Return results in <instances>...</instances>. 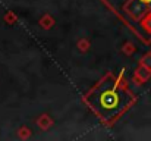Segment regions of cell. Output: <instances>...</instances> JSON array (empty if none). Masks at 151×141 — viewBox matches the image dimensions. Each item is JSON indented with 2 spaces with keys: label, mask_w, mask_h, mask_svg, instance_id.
Instances as JSON below:
<instances>
[{
  "label": "cell",
  "mask_w": 151,
  "mask_h": 141,
  "mask_svg": "<svg viewBox=\"0 0 151 141\" xmlns=\"http://www.w3.org/2000/svg\"><path fill=\"white\" fill-rule=\"evenodd\" d=\"M37 125H38V128H40V129L47 131L51 125H53V119H51L47 113H44V115H41V116L37 119Z\"/></svg>",
  "instance_id": "4"
},
{
  "label": "cell",
  "mask_w": 151,
  "mask_h": 141,
  "mask_svg": "<svg viewBox=\"0 0 151 141\" xmlns=\"http://www.w3.org/2000/svg\"><path fill=\"white\" fill-rule=\"evenodd\" d=\"M31 134H32V131H31L28 127H21V128L18 129V137H19L21 140H27V138H29Z\"/></svg>",
  "instance_id": "6"
},
{
  "label": "cell",
  "mask_w": 151,
  "mask_h": 141,
  "mask_svg": "<svg viewBox=\"0 0 151 141\" xmlns=\"http://www.w3.org/2000/svg\"><path fill=\"white\" fill-rule=\"evenodd\" d=\"M139 63L144 65V66H147L148 69H151V51L145 53V54L141 57V62H139Z\"/></svg>",
  "instance_id": "7"
},
{
  "label": "cell",
  "mask_w": 151,
  "mask_h": 141,
  "mask_svg": "<svg viewBox=\"0 0 151 141\" xmlns=\"http://www.w3.org/2000/svg\"><path fill=\"white\" fill-rule=\"evenodd\" d=\"M84 103L107 127L113 125L137 101V95L129 90L128 78L123 74L107 72L100 81L82 97Z\"/></svg>",
  "instance_id": "1"
},
{
  "label": "cell",
  "mask_w": 151,
  "mask_h": 141,
  "mask_svg": "<svg viewBox=\"0 0 151 141\" xmlns=\"http://www.w3.org/2000/svg\"><path fill=\"white\" fill-rule=\"evenodd\" d=\"M122 51H123L125 54L131 56V54L135 51V46H134L132 43H129V41H128V43H125V44H123V47H122Z\"/></svg>",
  "instance_id": "8"
},
{
  "label": "cell",
  "mask_w": 151,
  "mask_h": 141,
  "mask_svg": "<svg viewBox=\"0 0 151 141\" xmlns=\"http://www.w3.org/2000/svg\"><path fill=\"white\" fill-rule=\"evenodd\" d=\"M40 25H41L44 30H50L51 27L54 25V19H53V16L49 15V13H46V15L40 19Z\"/></svg>",
  "instance_id": "5"
},
{
  "label": "cell",
  "mask_w": 151,
  "mask_h": 141,
  "mask_svg": "<svg viewBox=\"0 0 151 141\" xmlns=\"http://www.w3.org/2000/svg\"><path fill=\"white\" fill-rule=\"evenodd\" d=\"M76 46H78V48L84 53V51H87V50L90 48V41H88L87 38H82V40H79V41H78V44H76Z\"/></svg>",
  "instance_id": "9"
},
{
  "label": "cell",
  "mask_w": 151,
  "mask_h": 141,
  "mask_svg": "<svg viewBox=\"0 0 151 141\" xmlns=\"http://www.w3.org/2000/svg\"><path fill=\"white\" fill-rule=\"evenodd\" d=\"M4 22L9 24V25L15 24V22H16V15H15L13 12H7V13L4 15Z\"/></svg>",
  "instance_id": "10"
},
{
  "label": "cell",
  "mask_w": 151,
  "mask_h": 141,
  "mask_svg": "<svg viewBox=\"0 0 151 141\" xmlns=\"http://www.w3.org/2000/svg\"><path fill=\"white\" fill-rule=\"evenodd\" d=\"M144 44L151 43V0H101Z\"/></svg>",
  "instance_id": "2"
},
{
  "label": "cell",
  "mask_w": 151,
  "mask_h": 141,
  "mask_svg": "<svg viewBox=\"0 0 151 141\" xmlns=\"http://www.w3.org/2000/svg\"><path fill=\"white\" fill-rule=\"evenodd\" d=\"M150 78H151V69H148L147 66L139 63V66L135 69V74H134V82L141 85V84L147 82Z\"/></svg>",
  "instance_id": "3"
}]
</instances>
